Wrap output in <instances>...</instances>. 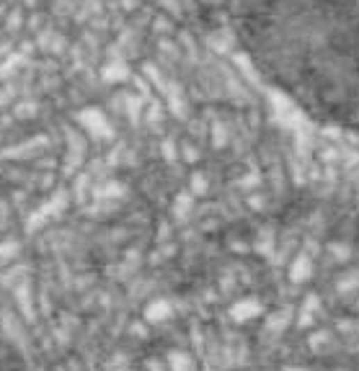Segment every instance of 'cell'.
Instances as JSON below:
<instances>
[{
    "instance_id": "cell-1",
    "label": "cell",
    "mask_w": 359,
    "mask_h": 371,
    "mask_svg": "<svg viewBox=\"0 0 359 371\" xmlns=\"http://www.w3.org/2000/svg\"><path fill=\"white\" fill-rule=\"evenodd\" d=\"M251 64L313 119L359 135V0H215Z\"/></svg>"
}]
</instances>
